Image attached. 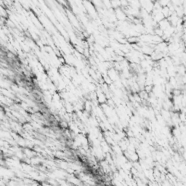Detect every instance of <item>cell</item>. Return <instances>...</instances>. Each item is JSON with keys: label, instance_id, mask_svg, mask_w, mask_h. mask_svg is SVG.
Segmentation results:
<instances>
[{"label": "cell", "instance_id": "1", "mask_svg": "<svg viewBox=\"0 0 186 186\" xmlns=\"http://www.w3.org/2000/svg\"><path fill=\"white\" fill-rule=\"evenodd\" d=\"M179 118H180V122L184 123V122L186 121V113L181 112V113L179 114Z\"/></svg>", "mask_w": 186, "mask_h": 186}]
</instances>
